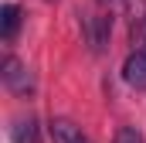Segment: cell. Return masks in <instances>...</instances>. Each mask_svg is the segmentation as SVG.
<instances>
[{"instance_id": "1", "label": "cell", "mask_w": 146, "mask_h": 143, "mask_svg": "<svg viewBox=\"0 0 146 143\" xmlns=\"http://www.w3.org/2000/svg\"><path fill=\"white\" fill-rule=\"evenodd\" d=\"M0 78H3V85L17 96V99H27V96H34L37 82H34V72L27 68L21 58H14V55H7L3 58V65H0Z\"/></svg>"}, {"instance_id": "2", "label": "cell", "mask_w": 146, "mask_h": 143, "mask_svg": "<svg viewBox=\"0 0 146 143\" xmlns=\"http://www.w3.org/2000/svg\"><path fill=\"white\" fill-rule=\"evenodd\" d=\"M82 31H85V41H88V48L99 55V51H106V44H109V34H112V17H106V14H82Z\"/></svg>"}, {"instance_id": "3", "label": "cell", "mask_w": 146, "mask_h": 143, "mask_svg": "<svg viewBox=\"0 0 146 143\" xmlns=\"http://www.w3.org/2000/svg\"><path fill=\"white\" fill-rule=\"evenodd\" d=\"M122 82L136 92H146V51H129L122 61Z\"/></svg>"}, {"instance_id": "4", "label": "cell", "mask_w": 146, "mask_h": 143, "mask_svg": "<svg viewBox=\"0 0 146 143\" xmlns=\"http://www.w3.org/2000/svg\"><path fill=\"white\" fill-rule=\"evenodd\" d=\"M10 140H14V143H41V123H37L34 116H21V119H14V126H10Z\"/></svg>"}, {"instance_id": "5", "label": "cell", "mask_w": 146, "mask_h": 143, "mask_svg": "<svg viewBox=\"0 0 146 143\" xmlns=\"http://www.w3.org/2000/svg\"><path fill=\"white\" fill-rule=\"evenodd\" d=\"M51 140L54 143H88V136L72 119H51Z\"/></svg>"}, {"instance_id": "6", "label": "cell", "mask_w": 146, "mask_h": 143, "mask_svg": "<svg viewBox=\"0 0 146 143\" xmlns=\"http://www.w3.org/2000/svg\"><path fill=\"white\" fill-rule=\"evenodd\" d=\"M17 31H21V7L10 0V3L0 7V37L3 41H14Z\"/></svg>"}, {"instance_id": "7", "label": "cell", "mask_w": 146, "mask_h": 143, "mask_svg": "<svg viewBox=\"0 0 146 143\" xmlns=\"http://www.w3.org/2000/svg\"><path fill=\"white\" fill-rule=\"evenodd\" d=\"M115 143H143V133H139L136 126H122V130L115 133Z\"/></svg>"}, {"instance_id": "8", "label": "cell", "mask_w": 146, "mask_h": 143, "mask_svg": "<svg viewBox=\"0 0 146 143\" xmlns=\"http://www.w3.org/2000/svg\"><path fill=\"white\" fill-rule=\"evenodd\" d=\"M48 3H54V0H48Z\"/></svg>"}]
</instances>
